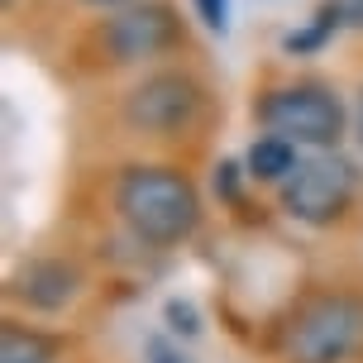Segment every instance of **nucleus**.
I'll return each instance as SVG.
<instances>
[{"label": "nucleus", "instance_id": "obj_1", "mask_svg": "<svg viewBox=\"0 0 363 363\" xmlns=\"http://www.w3.org/2000/svg\"><path fill=\"white\" fill-rule=\"evenodd\" d=\"M115 211L153 249H172L201 225V196L177 167H125L115 186Z\"/></svg>", "mask_w": 363, "mask_h": 363}, {"label": "nucleus", "instance_id": "obj_2", "mask_svg": "<svg viewBox=\"0 0 363 363\" xmlns=\"http://www.w3.org/2000/svg\"><path fill=\"white\" fill-rule=\"evenodd\" d=\"M287 363H354L363 359V296L320 291L306 296L282 325Z\"/></svg>", "mask_w": 363, "mask_h": 363}, {"label": "nucleus", "instance_id": "obj_3", "mask_svg": "<svg viewBox=\"0 0 363 363\" xmlns=\"http://www.w3.org/2000/svg\"><path fill=\"white\" fill-rule=\"evenodd\" d=\"M258 125L268 129L272 139H287L291 148L325 153L345 134V106L320 82H291V86H272L258 101Z\"/></svg>", "mask_w": 363, "mask_h": 363}, {"label": "nucleus", "instance_id": "obj_4", "mask_svg": "<svg viewBox=\"0 0 363 363\" xmlns=\"http://www.w3.org/2000/svg\"><path fill=\"white\" fill-rule=\"evenodd\" d=\"M359 191V172L354 163H345L340 153H315L301 158L296 172L282 182V211L301 225H335L349 211V201Z\"/></svg>", "mask_w": 363, "mask_h": 363}, {"label": "nucleus", "instance_id": "obj_5", "mask_svg": "<svg viewBox=\"0 0 363 363\" xmlns=\"http://www.w3.org/2000/svg\"><path fill=\"white\" fill-rule=\"evenodd\" d=\"M206 91L186 72H153L125 96V125L139 134H182L201 120Z\"/></svg>", "mask_w": 363, "mask_h": 363}, {"label": "nucleus", "instance_id": "obj_6", "mask_svg": "<svg viewBox=\"0 0 363 363\" xmlns=\"http://www.w3.org/2000/svg\"><path fill=\"white\" fill-rule=\"evenodd\" d=\"M101 43H106L110 62H144V57H158L167 48L182 43V19L172 5H158V0H144V5H129L115 19H106L101 29Z\"/></svg>", "mask_w": 363, "mask_h": 363}, {"label": "nucleus", "instance_id": "obj_7", "mask_svg": "<svg viewBox=\"0 0 363 363\" xmlns=\"http://www.w3.org/2000/svg\"><path fill=\"white\" fill-rule=\"evenodd\" d=\"M10 291H15L19 301H29L34 311H62L77 296V268L57 263V258H38V263H29L15 277Z\"/></svg>", "mask_w": 363, "mask_h": 363}, {"label": "nucleus", "instance_id": "obj_8", "mask_svg": "<svg viewBox=\"0 0 363 363\" xmlns=\"http://www.w3.org/2000/svg\"><path fill=\"white\" fill-rule=\"evenodd\" d=\"M0 363H57V340L34 325H10L0 330Z\"/></svg>", "mask_w": 363, "mask_h": 363}, {"label": "nucleus", "instance_id": "obj_9", "mask_svg": "<svg viewBox=\"0 0 363 363\" xmlns=\"http://www.w3.org/2000/svg\"><path fill=\"white\" fill-rule=\"evenodd\" d=\"M296 163H301L296 148H291L287 139H272V134H263V139L249 148V177H258V182H277V186H282V182L296 172Z\"/></svg>", "mask_w": 363, "mask_h": 363}, {"label": "nucleus", "instance_id": "obj_10", "mask_svg": "<svg viewBox=\"0 0 363 363\" xmlns=\"http://www.w3.org/2000/svg\"><path fill=\"white\" fill-rule=\"evenodd\" d=\"M325 10L340 19V29H359L363 34V0H325Z\"/></svg>", "mask_w": 363, "mask_h": 363}, {"label": "nucleus", "instance_id": "obj_11", "mask_svg": "<svg viewBox=\"0 0 363 363\" xmlns=\"http://www.w3.org/2000/svg\"><path fill=\"white\" fill-rule=\"evenodd\" d=\"M196 15L206 19V29L225 34L230 29V0H196Z\"/></svg>", "mask_w": 363, "mask_h": 363}, {"label": "nucleus", "instance_id": "obj_12", "mask_svg": "<svg viewBox=\"0 0 363 363\" xmlns=\"http://www.w3.org/2000/svg\"><path fill=\"white\" fill-rule=\"evenodd\" d=\"M216 186L225 191V196H235V167H230V163H225V167L216 172Z\"/></svg>", "mask_w": 363, "mask_h": 363}, {"label": "nucleus", "instance_id": "obj_13", "mask_svg": "<svg viewBox=\"0 0 363 363\" xmlns=\"http://www.w3.org/2000/svg\"><path fill=\"white\" fill-rule=\"evenodd\" d=\"M354 134H359V148H363V91H359V110H354Z\"/></svg>", "mask_w": 363, "mask_h": 363}, {"label": "nucleus", "instance_id": "obj_14", "mask_svg": "<svg viewBox=\"0 0 363 363\" xmlns=\"http://www.w3.org/2000/svg\"><path fill=\"white\" fill-rule=\"evenodd\" d=\"M91 5H120V0H91Z\"/></svg>", "mask_w": 363, "mask_h": 363}]
</instances>
